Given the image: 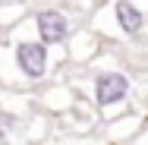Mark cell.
I'll return each instance as SVG.
<instances>
[{
    "label": "cell",
    "instance_id": "6da1fadb",
    "mask_svg": "<svg viewBox=\"0 0 148 145\" xmlns=\"http://www.w3.org/2000/svg\"><path fill=\"white\" fill-rule=\"evenodd\" d=\"M63 63L66 54H57V47L44 44L32 29V19L19 22L0 38V82L10 88L44 85Z\"/></svg>",
    "mask_w": 148,
    "mask_h": 145
},
{
    "label": "cell",
    "instance_id": "7a4b0ae2",
    "mask_svg": "<svg viewBox=\"0 0 148 145\" xmlns=\"http://www.w3.org/2000/svg\"><path fill=\"white\" fill-rule=\"evenodd\" d=\"M88 95H91V104L98 107V114L114 120L129 111V101L136 95V76L114 60L98 57L88 73Z\"/></svg>",
    "mask_w": 148,
    "mask_h": 145
},
{
    "label": "cell",
    "instance_id": "3957f363",
    "mask_svg": "<svg viewBox=\"0 0 148 145\" xmlns=\"http://www.w3.org/2000/svg\"><path fill=\"white\" fill-rule=\"evenodd\" d=\"M88 25L107 41H142L148 35V0H104Z\"/></svg>",
    "mask_w": 148,
    "mask_h": 145
},
{
    "label": "cell",
    "instance_id": "277c9868",
    "mask_svg": "<svg viewBox=\"0 0 148 145\" xmlns=\"http://www.w3.org/2000/svg\"><path fill=\"white\" fill-rule=\"evenodd\" d=\"M29 19H32L35 35H38L44 44H51V47H66L69 38L79 32L76 16H73L69 10H63V6H41V10L32 13Z\"/></svg>",
    "mask_w": 148,
    "mask_h": 145
},
{
    "label": "cell",
    "instance_id": "5b68a950",
    "mask_svg": "<svg viewBox=\"0 0 148 145\" xmlns=\"http://www.w3.org/2000/svg\"><path fill=\"white\" fill-rule=\"evenodd\" d=\"M101 44H104V38L91 29V25L88 29H79L73 38H69V44H66V63L91 66L95 60L101 57Z\"/></svg>",
    "mask_w": 148,
    "mask_h": 145
},
{
    "label": "cell",
    "instance_id": "8992f818",
    "mask_svg": "<svg viewBox=\"0 0 148 145\" xmlns=\"http://www.w3.org/2000/svg\"><path fill=\"white\" fill-rule=\"evenodd\" d=\"M41 104L44 107H54V111H73L76 107V95L69 82H54L47 85V91L41 95Z\"/></svg>",
    "mask_w": 148,
    "mask_h": 145
},
{
    "label": "cell",
    "instance_id": "52a82bcc",
    "mask_svg": "<svg viewBox=\"0 0 148 145\" xmlns=\"http://www.w3.org/2000/svg\"><path fill=\"white\" fill-rule=\"evenodd\" d=\"M139 129H145L142 126V117L132 114V111H126V114H120L110 120V139L114 142H123V139H136V133Z\"/></svg>",
    "mask_w": 148,
    "mask_h": 145
},
{
    "label": "cell",
    "instance_id": "ba28073f",
    "mask_svg": "<svg viewBox=\"0 0 148 145\" xmlns=\"http://www.w3.org/2000/svg\"><path fill=\"white\" fill-rule=\"evenodd\" d=\"M22 16H25V3H3L0 6V29L3 32L16 29L22 22Z\"/></svg>",
    "mask_w": 148,
    "mask_h": 145
},
{
    "label": "cell",
    "instance_id": "9c48e42d",
    "mask_svg": "<svg viewBox=\"0 0 148 145\" xmlns=\"http://www.w3.org/2000/svg\"><path fill=\"white\" fill-rule=\"evenodd\" d=\"M132 145H148V126L136 133V139H132Z\"/></svg>",
    "mask_w": 148,
    "mask_h": 145
},
{
    "label": "cell",
    "instance_id": "30bf717a",
    "mask_svg": "<svg viewBox=\"0 0 148 145\" xmlns=\"http://www.w3.org/2000/svg\"><path fill=\"white\" fill-rule=\"evenodd\" d=\"M3 3H13V0H0V6H3Z\"/></svg>",
    "mask_w": 148,
    "mask_h": 145
}]
</instances>
